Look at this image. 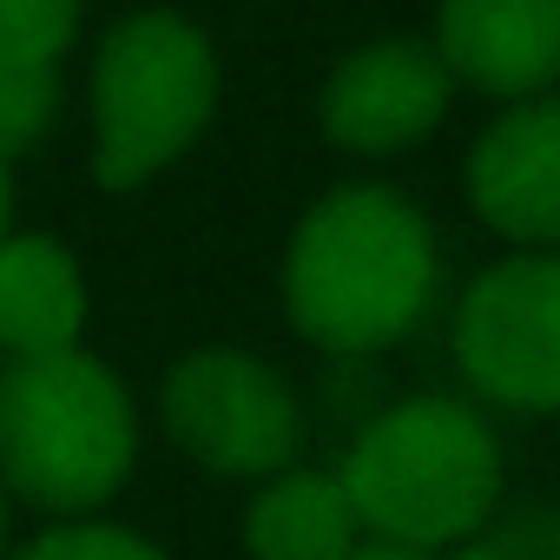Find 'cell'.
<instances>
[{
  "instance_id": "6da1fadb",
  "label": "cell",
  "mask_w": 560,
  "mask_h": 560,
  "mask_svg": "<svg viewBox=\"0 0 560 560\" xmlns=\"http://www.w3.org/2000/svg\"><path fill=\"white\" fill-rule=\"evenodd\" d=\"M442 291L429 211L396 185L324 191L284 244V317L324 357H376L402 343Z\"/></svg>"
},
{
  "instance_id": "7a4b0ae2",
  "label": "cell",
  "mask_w": 560,
  "mask_h": 560,
  "mask_svg": "<svg viewBox=\"0 0 560 560\" xmlns=\"http://www.w3.org/2000/svg\"><path fill=\"white\" fill-rule=\"evenodd\" d=\"M337 481L376 540L455 553L501 508L508 462L488 416L462 396H402L376 409L337 462Z\"/></svg>"
},
{
  "instance_id": "3957f363",
  "label": "cell",
  "mask_w": 560,
  "mask_h": 560,
  "mask_svg": "<svg viewBox=\"0 0 560 560\" xmlns=\"http://www.w3.org/2000/svg\"><path fill=\"white\" fill-rule=\"evenodd\" d=\"M139 468V402L93 350L0 363V488L47 521L100 514Z\"/></svg>"
},
{
  "instance_id": "277c9868",
  "label": "cell",
  "mask_w": 560,
  "mask_h": 560,
  "mask_svg": "<svg viewBox=\"0 0 560 560\" xmlns=\"http://www.w3.org/2000/svg\"><path fill=\"white\" fill-rule=\"evenodd\" d=\"M218 113V47L172 8L119 14L86 67V145L106 191L172 172Z\"/></svg>"
},
{
  "instance_id": "5b68a950",
  "label": "cell",
  "mask_w": 560,
  "mask_h": 560,
  "mask_svg": "<svg viewBox=\"0 0 560 560\" xmlns=\"http://www.w3.org/2000/svg\"><path fill=\"white\" fill-rule=\"evenodd\" d=\"M159 422L172 448L224 481H270L304 462L311 416L291 376L237 343L185 350L159 383Z\"/></svg>"
},
{
  "instance_id": "8992f818",
  "label": "cell",
  "mask_w": 560,
  "mask_h": 560,
  "mask_svg": "<svg viewBox=\"0 0 560 560\" xmlns=\"http://www.w3.org/2000/svg\"><path fill=\"white\" fill-rule=\"evenodd\" d=\"M462 383L521 416H560V250H501L448 324Z\"/></svg>"
},
{
  "instance_id": "52a82bcc",
  "label": "cell",
  "mask_w": 560,
  "mask_h": 560,
  "mask_svg": "<svg viewBox=\"0 0 560 560\" xmlns=\"http://www.w3.org/2000/svg\"><path fill=\"white\" fill-rule=\"evenodd\" d=\"M455 106V80L442 54L416 34H383L343 54L317 93V126L337 152L357 159H396L422 145Z\"/></svg>"
},
{
  "instance_id": "ba28073f",
  "label": "cell",
  "mask_w": 560,
  "mask_h": 560,
  "mask_svg": "<svg viewBox=\"0 0 560 560\" xmlns=\"http://www.w3.org/2000/svg\"><path fill=\"white\" fill-rule=\"evenodd\" d=\"M462 191L508 250H560V93L501 106L462 159Z\"/></svg>"
},
{
  "instance_id": "9c48e42d",
  "label": "cell",
  "mask_w": 560,
  "mask_h": 560,
  "mask_svg": "<svg viewBox=\"0 0 560 560\" xmlns=\"http://www.w3.org/2000/svg\"><path fill=\"white\" fill-rule=\"evenodd\" d=\"M429 47L455 93L468 86L501 106L560 93V0H442Z\"/></svg>"
},
{
  "instance_id": "30bf717a",
  "label": "cell",
  "mask_w": 560,
  "mask_h": 560,
  "mask_svg": "<svg viewBox=\"0 0 560 560\" xmlns=\"http://www.w3.org/2000/svg\"><path fill=\"white\" fill-rule=\"evenodd\" d=\"M93 291L80 257L47 231H8L0 237V363H34L86 350Z\"/></svg>"
},
{
  "instance_id": "8fae6325",
  "label": "cell",
  "mask_w": 560,
  "mask_h": 560,
  "mask_svg": "<svg viewBox=\"0 0 560 560\" xmlns=\"http://www.w3.org/2000/svg\"><path fill=\"white\" fill-rule=\"evenodd\" d=\"M363 540V521L337 481V468H284L257 481L244 508V553L250 560H343Z\"/></svg>"
},
{
  "instance_id": "7c38bea8",
  "label": "cell",
  "mask_w": 560,
  "mask_h": 560,
  "mask_svg": "<svg viewBox=\"0 0 560 560\" xmlns=\"http://www.w3.org/2000/svg\"><path fill=\"white\" fill-rule=\"evenodd\" d=\"M86 0H0V60L8 67H60L80 40Z\"/></svg>"
},
{
  "instance_id": "4fadbf2b",
  "label": "cell",
  "mask_w": 560,
  "mask_h": 560,
  "mask_svg": "<svg viewBox=\"0 0 560 560\" xmlns=\"http://www.w3.org/2000/svg\"><path fill=\"white\" fill-rule=\"evenodd\" d=\"M60 113V67H8L0 60V165H14L47 139Z\"/></svg>"
},
{
  "instance_id": "5bb4252c",
  "label": "cell",
  "mask_w": 560,
  "mask_h": 560,
  "mask_svg": "<svg viewBox=\"0 0 560 560\" xmlns=\"http://www.w3.org/2000/svg\"><path fill=\"white\" fill-rule=\"evenodd\" d=\"M8 560H165L159 540H145L139 527H119L106 514H86V521H54L40 527L27 547H14Z\"/></svg>"
},
{
  "instance_id": "9a60e30c",
  "label": "cell",
  "mask_w": 560,
  "mask_h": 560,
  "mask_svg": "<svg viewBox=\"0 0 560 560\" xmlns=\"http://www.w3.org/2000/svg\"><path fill=\"white\" fill-rule=\"evenodd\" d=\"M343 560H442V553H429V547H402V540H376V534H363Z\"/></svg>"
},
{
  "instance_id": "2e32d148",
  "label": "cell",
  "mask_w": 560,
  "mask_h": 560,
  "mask_svg": "<svg viewBox=\"0 0 560 560\" xmlns=\"http://www.w3.org/2000/svg\"><path fill=\"white\" fill-rule=\"evenodd\" d=\"M14 231V165H0V237Z\"/></svg>"
},
{
  "instance_id": "e0dca14e",
  "label": "cell",
  "mask_w": 560,
  "mask_h": 560,
  "mask_svg": "<svg viewBox=\"0 0 560 560\" xmlns=\"http://www.w3.org/2000/svg\"><path fill=\"white\" fill-rule=\"evenodd\" d=\"M14 553V501H8V488H0V560Z\"/></svg>"
}]
</instances>
